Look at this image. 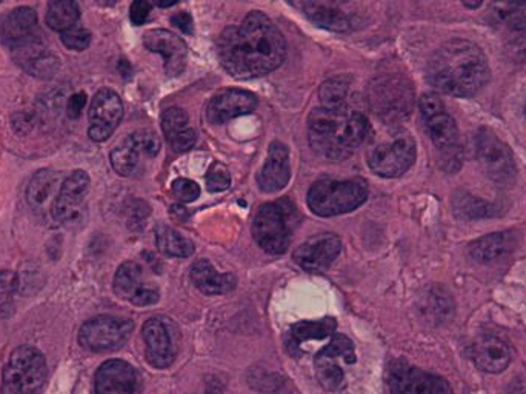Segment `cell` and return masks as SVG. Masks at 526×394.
<instances>
[{
    "label": "cell",
    "mask_w": 526,
    "mask_h": 394,
    "mask_svg": "<svg viewBox=\"0 0 526 394\" xmlns=\"http://www.w3.org/2000/svg\"><path fill=\"white\" fill-rule=\"evenodd\" d=\"M219 61L236 79H254L277 70L287 57V42L270 17L253 11L240 25L220 34Z\"/></svg>",
    "instance_id": "6da1fadb"
},
{
    "label": "cell",
    "mask_w": 526,
    "mask_h": 394,
    "mask_svg": "<svg viewBox=\"0 0 526 394\" xmlns=\"http://www.w3.org/2000/svg\"><path fill=\"white\" fill-rule=\"evenodd\" d=\"M427 76L437 91L471 97L488 84L491 70L480 47L465 39H453L433 54L428 62Z\"/></svg>",
    "instance_id": "7a4b0ae2"
},
{
    "label": "cell",
    "mask_w": 526,
    "mask_h": 394,
    "mask_svg": "<svg viewBox=\"0 0 526 394\" xmlns=\"http://www.w3.org/2000/svg\"><path fill=\"white\" fill-rule=\"evenodd\" d=\"M370 133L367 117L347 105L320 107L308 117L310 145L327 161L340 162L356 153Z\"/></svg>",
    "instance_id": "3957f363"
},
{
    "label": "cell",
    "mask_w": 526,
    "mask_h": 394,
    "mask_svg": "<svg viewBox=\"0 0 526 394\" xmlns=\"http://www.w3.org/2000/svg\"><path fill=\"white\" fill-rule=\"evenodd\" d=\"M299 222V211L290 199L268 202L254 216V241L267 253H285Z\"/></svg>",
    "instance_id": "277c9868"
},
{
    "label": "cell",
    "mask_w": 526,
    "mask_h": 394,
    "mask_svg": "<svg viewBox=\"0 0 526 394\" xmlns=\"http://www.w3.org/2000/svg\"><path fill=\"white\" fill-rule=\"evenodd\" d=\"M368 190L360 181H317L308 191V207L320 218L351 213L367 201Z\"/></svg>",
    "instance_id": "5b68a950"
},
{
    "label": "cell",
    "mask_w": 526,
    "mask_h": 394,
    "mask_svg": "<svg viewBox=\"0 0 526 394\" xmlns=\"http://www.w3.org/2000/svg\"><path fill=\"white\" fill-rule=\"evenodd\" d=\"M48 378L47 361L37 348H16L5 365L2 394H39Z\"/></svg>",
    "instance_id": "8992f818"
},
{
    "label": "cell",
    "mask_w": 526,
    "mask_h": 394,
    "mask_svg": "<svg viewBox=\"0 0 526 394\" xmlns=\"http://www.w3.org/2000/svg\"><path fill=\"white\" fill-rule=\"evenodd\" d=\"M473 154L480 170L499 185L513 184L517 165L513 151L490 128H480L473 137Z\"/></svg>",
    "instance_id": "52a82bcc"
},
{
    "label": "cell",
    "mask_w": 526,
    "mask_h": 394,
    "mask_svg": "<svg viewBox=\"0 0 526 394\" xmlns=\"http://www.w3.org/2000/svg\"><path fill=\"white\" fill-rule=\"evenodd\" d=\"M416 161V142L408 131L391 134L388 141L376 145L368 154V165L380 177H399Z\"/></svg>",
    "instance_id": "ba28073f"
},
{
    "label": "cell",
    "mask_w": 526,
    "mask_h": 394,
    "mask_svg": "<svg viewBox=\"0 0 526 394\" xmlns=\"http://www.w3.org/2000/svg\"><path fill=\"white\" fill-rule=\"evenodd\" d=\"M130 319L116 316H97L85 322L79 331V344L94 353L119 350L133 333Z\"/></svg>",
    "instance_id": "9c48e42d"
},
{
    "label": "cell",
    "mask_w": 526,
    "mask_h": 394,
    "mask_svg": "<svg viewBox=\"0 0 526 394\" xmlns=\"http://www.w3.org/2000/svg\"><path fill=\"white\" fill-rule=\"evenodd\" d=\"M159 151L160 141L156 133L140 130L125 137L111 151L110 161L119 176L130 177L140 170L144 162L153 161Z\"/></svg>",
    "instance_id": "30bf717a"
},
{
    "label": "cell",
    "mask_w": 526,
    "mask_h": 394,
    "mask_svg": "<svg viewBox=\"0 0 526 394\" xmlns=\"http://www.w3.org/2000/svg\"><path fill=\"white\" fill-rule=\"evenodd\" d=\"M145 356L154 368H168L174 364L179 351V330L164 316L148 319L142 328Z\"/></svg>",
    "instance_id": "8fae6325"
},
{
    "label": "cell",
    "mask_w": 526,
    "mask_h": 394,
    "mask_svg": "<svg viewBox=\"0 0 526 394\" xmlns=\"http://www.w3.org/2000/svg\"><path fill=\"white\" fill-rule=\"evenodd\" d=\"M413 88L400 77L379 79L371 87L373 110L385 121H399L413 110Z\"/></svg>",
    "instance_id": "7c38bea8"
},
{
    "label": "cell",
    "mask_w": 526,
    "mask_h": 394,
    "mask_svg": "<svg viewBox=\"0 0 526 394\" xmlns=\"http://www.w3.org/2000/svg\"><path fill=\"white\" fill-rule=\"evenodd\" d=\"M391 394H454L447 379L420 370L407 361H396L388 370Z\"/></svg>",
    "instance_id": "4fadbf2b"
},
{
    "label": "cell",
    "mask_w": 526,
    "mask_h": 394,
    "mask_svg": "<svg viewBox=\"0 0 526 394\" xmlns=\"http://www.w3.org/2000/svg\"><path fill=\"white\" fill-rule=\"evenodd\" d=\"M431 141L439 153L440 167L447 173H457L462 167L463 151L459 127L447 111L423 119Z\"/></svg>",
    "instance_id": "5bb4252c"
},
{
    "label": "cell",
    "mask_w": 526,
    "mask_h": 394,
    "mask_svg": "<svg viewBox=\"0 0 526 394\" xmlns=\"http://www.w3.org/2000/svg\"><path fill=\"white\" fill-rule=\"evenodd\" d=\"M340 362L345 364H354L356 362V351H354V344L350 338L343 336V334H337L331 339L330 344L323 348L316 359H314V365H316L317 379H319L320 385L327 390L334 391L342 385L343 374Z\"/></svg>",
    "instance_id": "9a60e30c"
},
{
    "label": "cell",
    "mask_w": 526,
    "mask_h": 394,
    "mask_svg": "<svg viewBox=\"0 0 526 394\" xmlns=\"http://www.w3.org/2000/svg\"><path fill=\"white\" fill-rule=\"evenodd\" d=\"M90 176L85 171H73L65 177L64 184L60 187L51 216L59 224H73L79 221L84 211L85 199L90 193Z\"/></svg>",
    "instance_id": "2e32d148"
},
{
    "label": "cell",
    "mask_w": 526,
    "mask_h": 394,
    "mask_svg": "<svg viewBox=\"0 0 526 394\" xmlns=\"http://www.w3.org/2000/svg\"><path fill=\"white\" fill-rule=\"evenodd\" d=\"M122 117H124V105L120 101L119 94L108 88L97 91L88 111V119H90L88 136L91 141H107L119 127Z\"/></svg>",
    "instance_id": "e0dca14e"
},
{
    "label": "cell",
    "mask_w": 526,
    "mask_h": 394,
    "mask_svg": "<svg viewBox=\"0 0 526 394\" xmlns=\"http://www.w3.org/2000/svg\"><path fill=\"white\" fill-rule=\"evenodd\" d=\"M114 293L137 307H147L159 301V288L145 276L137 262H125L117 268L113 282Z\"/></svg>",
    "instance_id": "ac0fdd59"
},
{
    "label": "cell",
    "mask_w": 526,
    "mask_h": 394,
    "mask_svg": "<svg viewBox=\"0 0 526 394\" xmlns=\"http://www.w3.org/2000/svg\"><path fill=\"white\" fill-rule=\"evenodd\" d=\"M342 250V242L331 233L317 234L303 242L294 251V262L310 273H320L330 268Z\"/></svg>",
    "instance_id": "d6986e66"
},
{
    "label": "cell",
    "mask_w": 526,
    "mask_h": 394,
    "mask_svg": "<svg viewBox=\"0 0 526 394\" xmlns=\"http://www.w3.org/2000/svg\"><path fill=\"white\" fill-rule=\"evenodd\" d=\"M37 31V16L33 8H16L0 17V44L11 50L39 42Z\"/></svg>",
    "instance_id": "ffe728a7"
},
{
    "label": "cell",
    "mask_w": 526,
    "mask_h": 394,
    "mask_svg": "<svg viewBox=\"0 0 526 394\" xmlns=\"http://www.w3.org/2000/svg\"><path fill=\"white\" fill-rule=\"evenodd\" d=\"M142 382L133 365L119 359L104 362L96 373V394H140Z\"/></svg>",
    "instance_id": "44dd1931"
},
{
    "label": "cell",
    "mask_w": 526,
    "mask_h": 394,
    "mask_svg": "<svg viewBox=\"0 0 526 394\" xmlns=\"http://www.w3.org/2000/svg\"><path fill=\"white\" fill-rule=\"evenodd\" d=\"M144 45L151 53L164 57L165 73L174 77L184 73L187 67L188 48L177 34L168 30H151L145 33Z\"/></svg>",
    "instance_id": "7402d4cb"
},
{
    "label": "cell",
    "mask_w": 526,
    "mask_h": 394,
    "mask_svg": "<svg viewBox=\"0 0 526 394\" xmlns=\"http://www.w3.org/2000/svg\"><path fill=\"white\" fill-rule=\"evenodd\" d=\"M257 107V99L247 90H227L216 94L207 108L208 121L211 124H225L234 117L251 114Z\"/></svg>",
    "instance_id": "603a6c76"
},
{
    "label": "cell",
    "mask_w": 526,
    "mask_h": 394,
    "mask_svg": "<svg viewBox=\"0 0 526 394\" xmlns=\"http://www.w3.org/2000/svg\"><path fill=\"white\" fill-rule=\"evenodd\" d=\"M474 364L485 373L499 374L511 364V350L507 342L494 334H480L471 350Z\"/></svg>",
    "instance_id": "cb8c5ba5"
},
{
    "label": "cell",
    "mask_w": 526,
    "mask_h": 394,
    "mask_svg": "<svg viewBox=\"0 0 526 394\" xmlns=\"http://www.w3.org/2000/svg\"><path fill=\"white\" fill-rule=\"evenodd\" d=\"M290 153L282 142H273L262 170L257 174V184L265 193H277L290 182Z\"/></svg>",
    "instance_id": "d4e9b609"
},
{
    "label": "cell",
    "mask_w": 526,
    "mask_h": 394,
    "mask_svg": "<svg viewBox=\"0 0 526 394\" xmlns=\"http://www.w3.org/2000/svg\"><path fill=\"white\" fill-rule=\"evenodd\" d=\"M165 139L177 153L190 151L196 145L197 134L190 125V117L182 108H167L162 114Z\"/></svg>",
    "instance_id": "484cf974"
},
{
    "label": "cell",
    "mask_w": 526,
    "mask_h": 394,
    "mask_svg": "<svg viewBox=\"0 0 526 394\" xmlns=\"http://www.w3.org/2000/svg\"><path fill=\"white\" fill-rule=\"evenodd\" d=\"M64 181L57 171L40 170L28 184L27 201L34 211H50Z\"/></svg>",
    "instance_id": "4316f807"
},
{
    "label": "cell",
    "mask_w": 526,
    "mask_h": 394,
    "mask_svg": "<svg viewBox=\"0 0 526 394\" xmlns=\"http://www.w3.org/2000/svg\"><path fill=\"white\" fill-rule=\"evenodd\" d=\"M191 281L200 293L207 296H217V294H227L236 288V278L231 273H219L211 262L207 259L196 262L191 267Z\"/></svg>",
    "instance_id": "83f0119b"
},
{
    "label": "cell",
    "mask_w": 526,
    "mask_h": 394,
    "mask_svg": "<svg viewBox=\"0 0 526 394\" xmlns=\"http://www.w3.org/2000/svg\"><path fill=\"white\" fill-rule=\"evenodd\" d=\"M494 22L508 34L514 44H526V2H503L491 5Z\"/></svg>",
    "instance_id": "f1b7e54d"
},
{
    "label": "cell",
    "mask_w": 526,
    "mask_h": 394,
    "mask_svg": "<svg viewBox=\"0 0 526 394\" xmlns=\"http://www.w3.org/2000/svg\"><path fill=\"white\" fill-rule=\"evenodd\" d=\"M17 64L34 77L54 76L57 71V59L42 45V42L25 45L13 50Z\"/></svg>",
    "instance_id": "f546056e"
},
{
    "label": "cell",
    "mask_w": 526,
    "mask_h": 394,
    "mask_svg": "<svg viewBox=\"0 0 526 394\" xmlns=\"http://www.w3.org/2000/svg\"><path fill=\"white\" fill-rule=\"evenodd\" d=\"M297 8L310 19L317 27L327 28L331 31H350L351 17L339 7L330 4H317V2H300Z\"/></svg>",
    "instance_id": "4dcf8cb0"
},
{
    "label": "cell",
    "mask_w": 526,
    "mask_h": 394,
    "mask_svg": "<svg viewBox=\"0 0 526 394\" xmlns=\"http://www.w3.org/2000/svg\"><path fill=\"white\" fill-rule=\"evenodd\" d=\"M337 322L333 318L320 319V321H305L291 327L288 333L287 348L294 356H299L300 345L308 341H320L328 338L336 331Z\"/></svg>",
    "instance_id": "1f68e13d"
},
{
    "label": "cell",
    "mask_w": 526,
    "mask_h": 394,
    "mask_svg": "<svg viewBox=\"0 0 526 394\" xmlns=\"http://www.w3.org/2000/svg\"><path fill=\"white\" fill-rule=\"evenodd\" d=\"M513 248L514 239L510 233L487 234L470 245V256L480 264H491L507 256Z\"/></svg>",
    "instance_id": "d6a6232c"
},
{
    "label": "cell",
    "mask_w": 526,
    "mask_h": 394,
    "mask_svg": "<svg viewBox=\"0 0 526 394\" xmlns=\"http://www.w3.org/2000/svg\"><path fill=\"white\" fill-rule=\"evenodd\" d=\"M156 244L160 253L170 258H190L194 253V245L190 239L184 238L174 228L165 225L157 227Z\"/></svg>",
    "instance_id": "836d02e7"
},
{
    "label": "cell",
    "mask_w": 526,
    "mask_h": 394,
    "mask_svg": "<svg viewBox=\"0 0 526 394\" xmlns=\"http://www.w3.org/2000/svg\"><path fill=\"white\" fill-rule=\"evenodd\" d=\"M79 5L73 0H56L48 5L47 24L51 30L59 31L60 34L70 28L76 27L79 22Z\"/></svg>",
    "instance_id": "e575fe53"
},
{
    "label": "cell",
    "mask_w": 526,
    "mask_h": 394,
    "mask_svg": "<svg viewBox=\"0 0 526 394\" xmlns=\"http://www.w3.org/2000/svg\"><path fill=\"white\" fill-rule=\"evenodd\" d=\"M348 84L343 79H330L320 87L319 97L322 107L339 108L345 107L347 99Z\"/></svg>",
    "instance_id": "d590c367"
},
{
    "label": "cell",
    "mask_w": 526,
    "mask_h": 394,
    "mask_svg": "<svg viewBox=\"0 0 526 394\" xmlns=\"http://www.w3.org/2000/svg\"><path fill=\"white\" fill-rule=\"evenodd\" d=\"M60 41H62V44H64L68 50L84 51L90 47L91 33L87 28L76 25V27L70 28V30L60 34Z\"/></svg>",
    "instance_id": "8d00e7d4"
},
{
    "label": "cell",
    "mask_w": 526,
    "mask_h": 394,
    "mask_svg": "<svg viewBox=\"0 0 526 394\" xmlns=\"http://www.w3.org/2000/svg\"><path fill=\"white\" fill-rule=\"evenodd\" d=\"M231 176L224 164L214 162L207 173V188L211 193H220L230 188Z\"/></svg>",
    "instance_id": "74e56055"
},
{
    "label": "cell",
    "mask_w": 526,
    "mask_h": 394,
    "mask_svg": "<svg viewBox=\"0 0 526 394\" xmlns=\"http://www.w3.org/2000/svg\"><path fill=\"white\" fill-rule=\"evenodd\" d=\"M19 288V278L13 271H2L0 273V311L10 307L13 294Z\"/></svg>",
    "instance_id": "f35d334b"
},
{
    "label": "cell",
    "mask_w": 526,
    "mask_h": 394,
    "mask_svg": "<svg viewBox=\"0 0 526 394\" xmlns=\"http://www.w3.org/2000/svg\"><path fill=\"white\" fill-rule=\"evenodd\" d=\"M173 194L179 201L190 204V202L197 201V197L200 196V188L196 182L180 177L173 182Z\"/></svg>",
    "instance_id": "ab89813d"
},
{
    "label": "cell",
    "mask_w": 526,
    "mask_h": 394,
    "mask_svg": "<svg viewBox=\"0 0 526 394\" xmlns=\"http://www.w3.org/2000/svg\"><path fill=\"white\" fill-rule=\"evenodd\" d=\"M488 208L490 207L477 197L465 196L460 199L456 211H462L465 218H482L483 214L488 213Z\"/></svg>",
    "instance_id": "60d3db41"
},
{
    "label": "cell",
    "mask_w": 526,
    "mask_h": 394,
    "mask_svg": "<svg viewBox=\"0 0 526 394\" xmlns=\"http://www.w3.org/2000/svg\"><path fill=\"white\" fill-rule=\"evenodd\" d=\"M419 108L423 119L440 113V111H445V105H443L440 97L436 96V94H423V96L420 97Z\"/></svg>",
    "instance_id": "b9f144b4"
},
{
    "label": "cell",
    "mask_w": 526,
    "mask_h": 394,
    "mask_svg": "<svg viewBox=\"0 0 526 394\" xmlns=\"http://www.w3.org/2000/svg\"><path fill=\"white\" fill-rule=\"evenodd\" d=\"M151 4L144 2V0H137L131 5L130 8V19L134 25H144L147 22L148 16H150Z\"/></svg>",
    "instance_id": "7bdbcfd3"
},
{
    "label": "cell",
    "mask_w": 526,
    "mask_h": 394,
    "mask_svg": "<svg viewBox=\"0 0 526 394\" xmlns=\"http://www.w3.org/2000/svg\"><path fill=\"white\" fill-rule=\"evenodd\" d=\"M85 105H87V94L76 93L70 97V101L67 104V114L70 119H79L80 114L84 111Z\"/></svg>",
    "instance_id": "ee69618b"
},
{
    "label": "cell",
    "mask_w": 526,
    "mask_h": 394,
    "mask_svg": "<svg viewBox=\"0 0 526 394\" xmlns=\"http://www.w3.org/2000/svg\"><path fill=\"white\" fill-rule=\"evenodd\" d=\"M171 24L176 25V27L180 28L184 33H193V19H191V16L187 11H182V13L171 17Z\"/></svg>",
    "instance_id": "f6af8a7d"
},
{
    "label": "cell",
    "mask_w": 526,
    "mask_h": 394,
    "mask_svg": "<svg viewBox=\"0 0 526 394\" xmlns=\"http://www.w3.org/2000/svg\"><path fill=\"white\" fill-rule=\"evenodd\" d=\"M463 7L473 8V10H477V8L482 7V2H474V4H471V2H463Z\"/></svg>",
    "instance_id": "bcb514c9"
},
{
    "label": "cell",
    "mask_w": 526,
    "mask_h": 394,
    "mask_svg": "<svg viewBox=\"0 0 526 394\" xmlns=\"http://www.w3.org/2000/svg\"><path fill=\"white\" fill-rule=\"evenodd\" d=\"M525 114H526V107H525Z\"/></svg>",
    "instance_id": "7dc6e473"
}]
</instances>
